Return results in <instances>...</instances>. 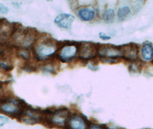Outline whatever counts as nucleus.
I'll use <instances>...</instances> for the list:
<instances>
[{
  "instance_id": "obj_1",
  "label": "nucleus",
  "mask_w": 153,
  "mask_h": 129,
  "mask_svg": "<svg viewBox=\"0 0 153 129\" xmlns=\"http://www.w3.org/2000/svg\"><path fill=\"white\" fill-rule=\"evenodd\" d=\"M56 43L55 44L53 38L45 39L33 50L34 57L38 61H46L50 58L57 57L56 54H55L56 51H57Z\"/></svg>"
},
{
  "instance_id": "obj_2",
  "label": "nucleus",
  "mask_w": 153,
  "mask_h": 129,
  "mask_svg": "<svg viewBox=\"0 0 153 129\" xmlns=\"http://www.w3.org/2000/svg\"><path fill=\"white\" fill-rule=\"evenodd\" d=\"M99 46L91 42L79 43L78 53L79 58L82 61L90 60L94 59L98 55Z\"/></svg>"
},
{
  "instance_id": "obj_3",
  "label": "nucleus",
  "mask_w": 153,
  "mask_h": 129,
  "mask_svg": "<svg viewBox=\"0 0 153 129\" xmlns=\"http://www.w3.org/2000/svg\"><path fill=\"white\" fill-rule=\"evenodd\" d=\"M79 43L68 42V44L62 48L60 52L57 54V57L63 63H69L76 57L78 51Z\"/></svg>"
},
{
  "instance_id": "obj_4",
  "label": "nucleus",
  "mask_w": 153,
  "mask_h": 129,
  "mask_svg": "<svg viewBox=\"0 0 153 129\" xmlns=\"http://www.w3.org/2000/svg\"><path fill=\"white\" fill-rule=\"evenodd\" d=\"M98 55L100 58L120 59L123 57L121 47L111 45H102L99 46Z\"/></svg>"
},
{
  "instance_id": "obj_5",
  "label": "nucleus",
  "mask_w": 153,
  "mask_h": 129,
  "mask_svg": "<svg viewBox=\"0 0 153 129\" xmlns=\"http://www.w3.org/2000/svg\"><path fill=\"white\" fill-rule=\"evenodd\" d=\"M71 115L70 111L66 107H61L58 109H55L54 114L52 116V123L53 126H57L65 128Z\"/></svg>"
},
{
  "instance_id": "obj_6",
  "label": "nucleus",
  "mask_w": 153,
  "mask_h": 129,
  "mask_svg": "<svg viewBox=\"0 0 153 129\" xmlns=\"http://www.w3.org/2000/svg\"><path fill=\"white\" fill-rule=\"evenodd\" d=\"M89 125L84 116L78 114L71 115L67 122L65 129H88Z\"/></svg>"
},
{
  "instance_id": "obj_7",
  "label": "nucleus",
  "mask_w": 153,
  "mask_h": 129,
  "mask_svg": "<svg viewBox=\"0 0 153 129\" xmlns=\"http://www.w3.org/2000/svg\"><path fill=\"white\" fill-rule=\"evenodd\" d=\"M123 57L129 61L136 60L138 57V46L135 44H129L126 46H122Z\"/></svg>"
},
{
  "instance_id": "obj_8",
  "label": "nucleus",
  "mask_w": 153,
  "mask_h": 129,
  "mask_svg": "<svg viewBox=\"0 0 153 129\" xmlns=\"http://www.w3.org/2000/svg\"><path fill=\"white\" fill-rule=\"evenodd\" d=\"M74 19V16L70 14L63 13L58 15L55 18L54 22L58 27L68 29L71 27Z\"/></svg>"
},
{
  "instance_id": "obj_9",
  "label": "nucleus",
  "mask_w": 153,
  "mask_h": 129,
  "mask_svg": "<svg viewBox=\"0 0 153 129\" xmlns=\"http://www.w3.org/2000/svg\"><path fill=\"white\" fill-rule=\"evenodd\" d=\"M78 15L81 20L84 21H91L95 17L96 13L92 9L83 8L78 10Z\"/></svg>"
},
{
  "instance_id": "obj_10",
  "label": "nucleus",
  "mask_w": 153,
  "mask_h": 129,
  "mask_svg": "<svg viewBox=\"0 0 153 129\" xmlns=\"http://www.w3.org/2000/svg\"><path fill=\"white\" fill-rule=\"evenodd\" d=\"M141 55L143 59L146 61L153 59V46L150 43H145L141 48Z\"/></svg>"
},
{
  "instance_id": "obj_11",
  "label": "nucleus",
  "mask_w": 153,
  "mask_h": 129,
  "mask_svg": "<svg viewBox=\"0 0 153 129\" xmlns=\"http://www.w3.org/2000/svg\"><path fill=\"white\" fill-rule=\"evenodd\" d=\"M131 13V9L130 7L126 5L123 6L122 7L119 8L117 13V18L120 21H123L125 20V19L130 15Z\"/></svg>"
},
{
  "instance_id": "obj_12",
  "label": "nucleus",
  "mask_w": 153,
  "mask_h": 129,
  "mask_svg": "<svg viewBox=\"0 0 153 129\" xmlns=\"http://www.w3.org/2000/svg\"><path fill=\"white\" fill-rule=\"evenodd\" d=\"M102 16L105 23H113L115 20V10L112 8H108L103 12Z\"/></svg>"
},
{
  "instance_id": "obj_13",
  "label": "nucleus",
  "mask_w": 153,
  "mask_h": 129,
  "mask_svg": "<svg viewBox=\"0 0 153 129\" xmlns=\"http://www.w3.org/2000/svg\"><path fill=\"white\" fill-rule=\"evenodd\" d=\"M53 65L54 64L53 63H47L40 67V70L45 73H48L50 74L55 75L56 74V72Z\"/></svg>"
},
{
  "instance_id": "obj_14",
  "label": "nucleus",
  "mask_w": 153,
  "mask_h": 129,
  "mask_svg": "<svg viewBox=\"0 0 153 129\" xmlns=\"http://www.w3.org/2000/svg\"><path fill=\"white\" fill-rule=\"evenodd\" d=\"M22 69L27 72H33L37 70L36 67L29 61H27L23 64Z\"/></svg>"
},
{
  "instance_id": "obj_15",
  "label": "nucleus",
  "mask_w": 153,
  "mask_h": 129,
  "mask_svg": "<svg viewBox=\"0 0 153 129\" xmlns=\"http://www.w3.org/2000/svg\"><path fill=\"white\" fill-rule=\"evenodd\" d=\"M19 55L22 57L23 59L26 61H29L31 59V52L29 50L27 49L26 48H24L23 49H19Z\"/></svg>"
},
{
  "instance_id": "obj_16",
  "label": "nucleus",
  "mask_w": 153,
  "mask_h": 129,
  "mask_svg": "<svg viewBox=\"0 0 153 129\" xmlns=\"http://www.w3.org/2000/svg\"><path fill=\"white\" fill-rule=\"evenodd\" d=\"M0 69H4L5 71L9 72L13 69L14 66L12 64H8L2 61H0Z\"/></svg>"
},
{
  "instance_id": "obj_17",
  "label": "nucleus",
  "mask_w": 153,
  "mask_h": 129,
  "mask_svg": "<svg viewBox=\"0 0 153 129\" xmlns=\"http://www.w3.org/2000/svg\"><path fill=\"white\" fill-rule=\"evenodd\" d=\"M88 129H108L107 127L103 125L96 123H91L89 125Z\"/></svg>"
},
{
  "instance_id": "obj_18",
  "label": "nucleus",
  "mask_w": 153,
  "mask_h": 129,
  "mask_svg": "<svg viewBox=\"0 0 153 129\" xmlns=\"http://www.w3.org/2000/svg\"><path fill=\"white\" fill-rule=\"evenodd\" d=\"M9 8L6 7L4 4L0 2V14L1 15H6L9 12Z\"/></svg>"
},
{
  "instance_id": "obj_19",
  "label": "nucleus",
  "mask_w": 153,
  "mask_h": 129,
  "mask_svg": "<svg viewBox=\"0 0 153 129\" xmlns=\"http://www.w3.org/2000/svg\"><path fill=\"white\" fill-rule=\"evenodd\" d=\"M8 122H9V118L8 117L0 115V126H4L5 124L8 123Z\"/></svg>"
},
{
  "instance_id": "obj_20",
  "label": "nucleus",
  "mask_w": 153,
  "mask_h": 129,
  "mask_svg": "<svg viewBox=\"0 0 153 129\" xmlns=\"http://www.w3.org/2000/svg\"><path fill=\"white\" fill-rule=\"evenodd\" d=\"M100 38H101V40H104V41H107L111 39V37L106 35L105 34L103 33H100L99 34Z\"/></svg>"
}]
</instances>
